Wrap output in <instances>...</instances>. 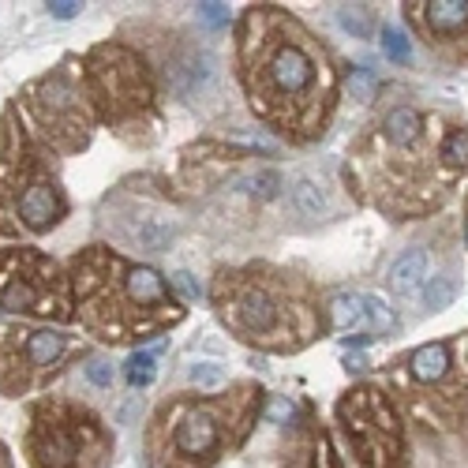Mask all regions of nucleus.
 Segmentation results:
<instances>
[{"label": "nucleus", "mask_w": 468, "mask_h": 468, "mask_svg": "<svg viewBox=\"0 0 468 468\" xmlns=\"http://www.w3.org/2000/svg\"><path fill=\"white\" fill-rule=\"evenodd\" d=\"M0 307L34 319H71V292L60 266L37 248L0 251Z\"/></svg>", "instance_id": "9d476101"}, {"label": "nucleus", "mask_w": 468, "mask_h": 468, "mask_svg": "<svg viewBox=\"0 0 468 468\" xmlns=\"http://www.w3.org/2000/svg\"><path fill=\"white\" fill-rule=\"evenodd\" d=\"M169 285H173V289H176V292H180L184 300H199V296H203L199 282H195V278L187 274V270H176V274L169 278Z\"/></svg>", "instance_id": "bb28decb"}, {"label": "nucleus", "mask_w": 468, "mask_h": 468, "mask_svg": "<svg viewBox=\"0 0 468 468\" xmlns=\"http://www.w3.org/2000/svg\"><path fill=\"white\" fill-rule=\"evenodd\" d=\"M405 19L446 60L468 57V0H420L405 5Z\"/></svg>", "instance_id": "ddd939ff"}, {"label": "nucleus", "mask_w": 468, "mask_h": 468, "mask_svg": "<svg viewBox=\"0 0 468 468\" xmlns=\"http://www.w3.org/2000/svg\"><path fill=\"white\" fill-rule=\"evenodd\" d=\"M326 307H330V323L341 334H364L367 337V303H364V292H334Z\"/></svg>", "instance_id": "dca6fc26"}, {"label": "nucleus", "mask_w": 468, "mask_h": 468, "mask_svg": "<svg viewBox=\"0 0 468 468\" xmlns=\"http://www.w3.org/2000/svg\"><path fill=\"white\" fill-rule=\"evenodd\" d=\"M453 132L457 124H446L435 112L398 105L356 143L345 176L382 214L398 221L423 218L450 199L464 173L450 158Z\"/></svg>", "instance_id": "f03ea898"}, {"label": "nucleus", "mask_w": 468, "mask_h": 468, "mask_svg": "<svg viewBox=\"0 0 468 468\" xmlns=\"http://www.w3.org/2000/svg\"><path fill=\"white\" fill-rule=\"evenodd\" d=\"M382 49L394 64H409L412 60V42H409V34L398 30V27H382Z\"/></svg>", "instance_id": "4be33fe9"}, {"label": "nucleus", "mask_w": 468, "mask_h": 468, "mask_svg": "<svg viewBox=\"0 0 468 468\" xmlns=\"http://www.w3.org/2000/svg\"><path fill=\"white\" fill-rule=\"evenodd\" d=\"M80 12H83V5H75V0H53V5H49L53 19H75Z\"/></svg>", "instance_id": "c756f323"}, {"label": "nucleus", "mask_w": 468, "mask_h": 468, "mask_svg": "<svg viewBox=\"0 0 468 468\" xmlns=\"http://www.w3.org/2000/svg\"><path fill=\"white\" fill-rule=\"evenodd\" d=\"M75 353V337L49 326H27L0 319V389L8 398H23L42 386L68 356Z\"/></svg>", "instance_id": "9b49d317"}, {"label": "nucleus", "mask_w": 468, "mask_h": 468, "mask_svg": "<svg viewBox=\"0 0 468 468\" xmlns=\"http://www.w3.org/2000/svg\"><path fill=\"white\" fill-rule=\"evenodd\" d=\"M19 105L30 112L42 139L60 154H80L98 124V109L87 90V71L75 60H64L42 80L27 83Z\"/></svg>", "instance_id": "6e6552de"}, {"label": "nucleus", "mask_w": 468, "mask_h": 468, "mask_svg": "<svg viewBox=\"0 0 468 468\" xmlns=\"http://www.w3.org/2000/svg\"><path fill=\"white\" fill-rule=\"evenodd\" d=\"M409 378L416 386H442L453 371V360H450V345L446 341H431V345H420L416 353L409 356Z\"/></svg>", "instance_id": "2eb2a0df"}, {"label": "nucleus", "mask_w": 468, "mask_h": 468, "mask_svg": "<svg viewBox=\"0 0 468 468\" xmlns=\"http://www.w3.org/2000/svg\"><path fill=\"white\" fill-rule=\"evenodd\" d=\"M87 90L101 121L124 139L146 143L158 124V90L143 57L121 42H101L87 53Z\"/></svg>", "instance_id": "423d86ee"}, {"label": "nucleus", "mask_w": 468, "mask_h": 468, "mask_svg": "<svg viewBox=\"0 0 468 468\" xmlns=\"http://www.w3.org/2000/svg\"><path fill=\"white\" fill-rule=\"evenodd\" d=\"M240 83L255 116L289 143L319 139L334 101L337 68L296 16L274 5L248 8L237 37Z\"/></svg>", "instance_id": "f257e3e1"}, {"label": "nucleus", "mask_w": 468, "mask_h": 468, "mask_svg": "<svg viewBox=\"0 0 468 468\" xmlns=\"http://www.w3.org/2000/svg\"><path fill=\"white\" fill-rule=\"evenodd\" d=\"M124 375L128 382L139 389V386H150L154 375H158V360H154V353H132L128 364H124Z\"/></svg>", "instance_id": "412c9836"}, {"label": "nucleus", "mask_w": 468, "mask_h": 468, "mask_svg": "<svg viewBox=\"0 0 468 468\" xmlns=\"http://www.w3.org/2000/svg\"><path fill=\"white\" fill-rule=\"evenodd\" d=\"M210 300L232 334L266 353H300L323 334V307L311 282L270 262L221 270Z\"/></svg>", "instance_id": "7ed1b4c3"}, {"label": "nucleus", "mask_w": 468, "mask_h": 468, "mask_svg": "<svg viewBox=\"0 0 468 468\" xmlns=\"http://www.w3.org/2000/svg\"><path fill=\"white\" fill-rule=\"evenodd\" d=\"M345 367H348V371H367V356H360V353H345Z\"/></svg>", "instance_id": "7c9ffc66"}, {"label": "nucleus", "mask_w": 468, "mask_h": 468, "mask_svg": "<svg viewBox=\"0 0 468 468\" xmlns=\"http://www.w3.org/2000/svg\"><path fill=\"white\" fill-rule=\"evenodd\" d=\"M199 16H203L210 27H229V23H232L229 5H199Z\"/></svg>", "instance_id": "cd10ccee"}, {"label": "nucleus", "mask_w": 468, "mask_h": 468, "mask_svg": "<svg viewBox=\"0 0 468 468\" xmlns=\"http://www.w3.org/2000/svg\"><path fill=\"white\" fill-rule=\"evenodd\" d=\"M225 378H229V371L221 364H214V360L191 367V382L199 386V389H218V386H225Z\"/></svg>", "instance_id": "b1692460"}, {"label": "nucleus", "mask_w": 468, "mask_h": 468, "mask_svg": "<svg viewBox=\"0 0 468 468\" xmlns=\"http://www.w3.org/2000/svg\"><path fill=\"white\" fill-rule=\"evenodd\" d=\"M112 364H105V360H90V367H87V378L94 382V386H101V389H109L112 386Z\"/></svg>", "instance_id": "c85d7f7f"}, {"label": "nucleus", "mask_w": 468, "mask_h": 468, "mask_svg": "<svg viewBox=\"0 0 468 468\" xmlns=\"http://www.w3.org/2000/svg\"><path fill=\"white\" fill-rule=\"evenodd\" d=\"M364 303H367V334H389V330L398 326L394 307H389L382 296H371V292H364Z\"/></svg>", "instance_id": "6ab92c4d"}, {"label": "nucleus", "mask_w": 468, "mask_h": 468, "mask_svg": "<svg viewBox=\"0 0 468 468\" xmlns=\"http://www.w3.org/2000/svg\"><path fill=\"white\" fill-rule=\"evenodd\" d=\"M423 282H427V251H420V248L405 251L394 266H389V289L398 296H412Z\"/></svg>", "instance_id": "f3484780"}, {"label": "nucleus", "mask_w": 468, "mask_h": 468, "mask_svg": "<svg viewBox=\"0 0 468 468\" xmlns=\"http://www.w3.org/2000/svg\"><path fill=\"white\" fill-rule=\"evenodd\" d=\"M337 420L360 468H409L401 416L378 386L348 389L337 401Z\"/></svg>", "instance_id": "1a4fd4ad"}, {"label": "nucleus", "mask_w": 468, "mask_h": 468, "mask_svg": "<svg viewBox=\"0 0 468 468\" xmlns=\"http://www.w3.org/2000/svg\"><path fill=\"white\" fill-rule=\"evenodd\" d=\"M292 195H296V207L303 210V214H311V218H319L323 210H326V195H323V187L315 184V180H300L296 187H292Z\"/></svg>", "instance_id": "aec40b11"}, {"label": "nucleus", "mask_w": 468, "mask_h": 468, "mask_svg": "<svg viewBox=\"0 0 468 468\" xmlns=\"http://www.w3.org/2000/svg\"><path fill=\"white\" fill-rule=\"evenodd\" d=\"M464 244H468V199H464Z\"/></svg>", "instance_id": "473e14b6"}, {"label": "nucleus", "mask_w": 468, "mask_h": 468, "mask_svg": "<svg viewBox=\"0 0 468 468\" xmlns=\"http://www.w3.org/2000/svg\"><path fill=\"white\" fill-rule=\"evenodd\" d=\"M262 409V389L237 382L221 398L176 394L162 401L146 427L150 468H210L237 450Z\"/></svg>", "instance_id": "39448f33"}, {"label": "nucleus", "mask_w": 468, "mask_h": 468, "mask_svg": "<svg viewBox=\"0 0 468 468\" xmlns=\"http://www.w3.org/2000/svg\"><path fill=\"white\" fill-rule=\"evenodd\" d=\"M270 416H274V420H285V416H292V405H289V401H278Z\"/></svg>", "instance_id": "2f4dec72"}, {"label": "nucleus", "mask_w": 468, "mask_h": 468, "mask_svg": "<svg viewBox=\"0 0 468 468\" xmlns=\"http://www.w3.org/2000/svg\"><path fill=\"white\" fill-rule=\"evenodd\" d=\"M457 296V274L453 270H446V274H431L427 278V289H423V303L431 307V311H442L450 307Z\"/></svg>", "instance_id": "a211bd4d"}, {"label": "nucleus", "mask_w": 468, "mask_h": 468, "mask_svg": "<svg viewBox=\"0 0 468 468\" xmlns=\"http://www.w3.org/2000/svg\"><path fill=\"white\" fill-rule=\"evenodd\" d=\"M311 468H345L341 464V457H337V450H334V442H330V435L323 431H315V439H311Z\"/></svg>", "instance_id": "5701e85b"}, {"label": "nucleus", "mask_w": 468, "mask_h": 468, "mask_svg": "<svg viewBox=\"0 0 468 468\" xmlns=\"http://www.w3.org/2000/svg\"><path fill=\"white\" fill-rule=\"evenodd\" d=\"M64 214H68V199H64V187H60L57 162L49 158L46 169L34 176V184L19 199V229L23 232H49Z\"/></svg>", "instance_id": "4468645a"}, {"label": "nucleus", "mask_w": 468, "mask_h": 468, "mask_svg": "<svg viewBox=\"0 0 468 468\" xmlns=\"http://www.w3.org/2000/svg\"><path fill=\"white\" fill-rule=\"evenodd\" d=\"M53 150H42L19 121V105L0 116V237H19V199L46 169Z\"/></svg>", "instance_id": "f8f14e48"}, {"label": "nucleus", "mask_w": 468, "mask_h": 468, "mask_svg": "<svg viewBox=\"0 0 468 468\" xmlns=\"http://www.w3.org/2000/svg\"><path fill=\"white\" fill-rule=\"evenodd\" d=\"M23 446L30 468H105L112 457L105 423L90 409L60 398H42L30 409Z\"/></svg>", "instance_id": "0eeeda50"}, {"label": "nucleus", "mask_w": 468, "mask_h": 468, "mask_svg": "<svg viewBox=\"0 0 468 468\" xmlns=\"http://www.w3.org/2000/svg\"><path fill=\"white\" fill-rule=\"evenodd\" d=\"M367 8L364 5H353V8H341L337 12V23L348 30V34H356V37H367L371 34V23H367V16H364Z\"/></svg>", "instance_id": "a878e982"}, {"label": "nucleus", "mask_w": 468, "mask_h": 468, "mask_svg": "<svg viewBox=\"0 0 468 468\" xmlns=\"http://www.w3.org/2000/svg\"><path fill=\"white\" fill-rule=\"evenodd\" d=\"M348 90H353V98H360V101H371L375 90H378V80L367 68H353L348 71Z\"/></svg>", "instance_id": "393cba45"}, {"label": "nucleus", "mask_w": 468, "mask_h": 468, "mask_svg": "<svg viewBox=\"0 0 468 468\" xmlns=\"http://www.w3.org/2000/svg\"><path fill=\"white\" fill-rule=\"evenodd\" d=\"M71 292L87 334L109 345L154 337L184 319L158 270L128 262L101 244L71 259Z\"/></svg>", "instance_id": "20e7f679"}]
</instances>
